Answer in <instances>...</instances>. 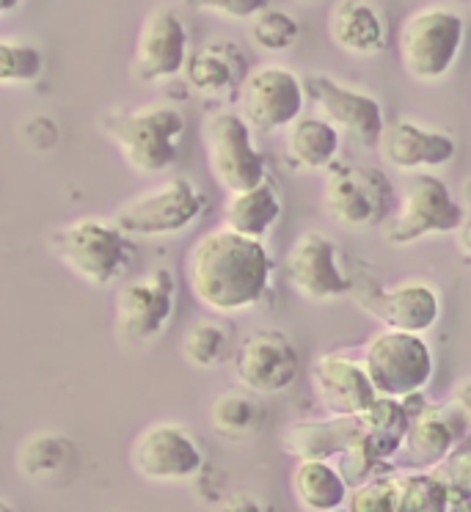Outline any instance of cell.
Wrapping results in <instances>:
<instances>
[{
  "instance_id": "4316f807",
  "label": "cell",
  "mask_w": 471,
  "mask_h": 512,
  "mask_svg": "<svg viewBox=\"0 0 471 512\" xmlns=\"http://www.w3.org/2000/svg\"><path fill=\"white\" fill-rule=\"evenodd\" d=\"M361 441L367 446L372 460L383 468H392L397 449L403 444L405 427H408V413L403 402L392 397H375L367 411L359 413Z\"/></svg>"
},
{
  "instance_id": "f35d334b",
  "label": "cell",
  "mask_w": 471,
  "mask_h": 512,
  "mask_svg": "<svg viewBox=\"0 0 471 512\" xmlns=\"http://www.w3.org/2000/svg\"><path fill=\"white\" fill-rule=\"evenodd\" d=\"M298 3H320V0H298Z\"/></svg>"
},
{
  "instance_id": "9a60e30c",
  "label": "cell",
  "mask_w": 471,
  "mask_h": 512,
  "mask_svg": "<svg viewBox=\"0 0 471 512\" xmlns=\"http://www.w3.org/2000/svg\"><path fill=\"white\" fill-rule=\"evenodd\" d=\"M301 83L306 102L314 105V116H320L323 122L331 124L342 138L348 135L356 144L375 149L383 124H386L383 105L378 97L353 89V86H345V83L328 78V75H317V72L303 75Z\"/></svg>"
},
{
  "instance_id": "83f0119b",
  "label": "cell",
  "mask_w": 471,
  "mask_h": 512,
  "mask_svg": "<svg viewBox=\"0 0 471 512\" xmlns=\"http://www.w3.org/2000/svg\"><path fill=\"white\" fill-rule=\"evenodd\" d=\"M78 449L61 433H39L28 438L17 452V468L28 482L53 485L56 479L67 477L75 466Z\"/></svg>"
},
{
  "instance_id": "30bf717a",
  "label": "cell",
  "mask_w": 471,
  "mask_h": 512,
  "mask_svg": "<svg viewBox=\"0 0 471 512\" xmlns=\"http://www.w3.org/2000/svg\"><path fill=\"white\" fill-rule=\"evenodd\" d=\"M392 179L372 166H334L323 182V210L339 229L361 232L381 226L394 210Z\"/></svg>"
},
{
  "instance_id": "44dd1931",
  "label": "cell",
  "mask_w": 471,
  "mask_h": 512,
  "mask_svg": "<svg viewBox=\"0 0 471 512\" xmlns=\"http://www.w3.org/2000/svg\"><path fill=\"white\" fill-rule=\"evenodd\" d=\"M248 56L232 39H213L185 61V83L202 97H232L248 75Z\"/></svg>"
},
{
  "instance_id": "277c9868",
  "label": "cell",
  "mask_w": 471,
  "mask_h": 512,
  "mask_svg": "<svg viewBox=\"0 0 471 512\" xmlns=\"http://www.w3.org/2000/svg\"><path fill=\"white\" fill-rule=\"evenodd\" d=\"M466 226V210L436 174H408L403 193L394 199L392 215L381 223V237L394 248L414 245L425 237L458 232Z\"/></svg>"
},
{
  "instance_id": "f1b7e54d",
  "label": "cell",
  "mask_w": 471,
  "mask_h": 512,
  "mask_svg": "<svg viewBox=\"0 0 471 512\" xmlns=\"http://www.w3.org/2000/svg\"><path fill=\"white\" fill-rule=\"evenodd\" d=\"M265 422V411L248 391H224L210 405V424L218 438L229 444H246L257 438Z\"/></svg>"
},
{
  "instance_id": "74e56055",
  "label": "cell",
  "mask_w": 471,
  "mask_h": 512,
  "mask_svg": "<svg viewBox=\"0 0 471 512\" xmlns=\"http://www.w3.org/2000/svg\"><path fill=\"white\" fill-rule=\"evenodd\" d=\"M0 512H17V510H14V504H9L6 499H0Z\"/></svg>"
},
{
  "instance_id": "ac0fdd59",
  "label": "cell",
  "mask_w": 471,
  "mask_h": 512,
  "mask_svg": "<svg viewBox=\"0 0 471 512\" xmlns=\"http://www.w3.org/2000/svg\"><path fill=\"white\" fill-rule=\"evenodd\" d=\"M359 306H364V312L372 314L383 328L403 334L425 336L441 320V295L430 281L422 279L400 281L394 287L372 284L359 295Z\"/></svg>"
},
{
  "instance_id": "4dcf8cb0",
  "label": "cell",
  "mask_w": 471,
  "mask_h": 512,
  "mask_svg": "<svg viewBox=\"0 0 471 512\" xmlns=\"http://www.w3.org/2000/svg\"><path fill=\"white\" fill-rule=\"evenodd\" d=\"M394 512H449V490L433 471H397Z\"/></svg>"
},
{
  "instance_id": "d4e9b609",
  "label": "cell",
  "mask_w": 471,
  "mask_h": 512,
  "mask_svg": "<svg viewBox=\"0 0 471 512\" xmlns=\"http://www.w3.org/2000/svg\"><path fill=\"white\" fill-rule=\"evenodd\" d=\"M281 218V196L273 179L237 193H226L224 226L229 232L243 234L251 240H265Z\"/></svg>"
},
{
  "instance_id": "5bb4252c",
  "label": "cell",
  "mask_w": 471,
  "mask_h": 512,
  "mask_svg": "<svg viewBox=\"0 0 471 512\" xmlns=\"http://www.w3.org/2000/svg\"><path fill=\"white\" fill-rule=\"evenodd\" d=\"M237 383L254 397L284 394L301 372V353L281 328H259L240 339L232 353Z\"/></svg>"
},
{
  "instance_id": "1f68e13d",
  "label": "cell",
  "mask_w": 471,
  "mask_h": 512,
  "mask_svg": "<svg viewBox=\"0 0 471 512\" xmlns=\"http://www.w3.org/2000/svg\"><path fill=\"white\" fill-rule=\"evenodd\" d=\"M248 36L262 53H287L301 39V23L292 14L265 6L248 20Z\"/></svg>"
},
{
  "instance_id": "836d02e7",
  "label": "cell",
  "mask_w": 471,
  "mask_h": 512,
  "mask_svg": "<svg viewBox=\"0 0 471 512\" xmlns=\"http://www.w3.org/2000/svg\"><path fill=\"white\" fill-rule=\"evenodd\" d=\"M397 501V471H381L348 490L345 512H394Z\"/></svg>"
},
{
  "instance_id": "60d3db41",
  "label": "cell",
  "mask_w": 471,
  "mask_h": 512,
  "mask_svg": "<svg viewBox=\"0 0 471 512\" xmlns=\"http://www.w3.org/2000/svg\"><path fill=\"white\" fill-rule=\"evenodd\" d=\"M331 512H345V507H342V510H331Z\"/></svg>"
},
{
  "instance_id": "52a82bcc",
  "label": "cell",
  "mask_w": 471,
  "mask_h": 512,
  "mask_svg": "<svg viewBox=\"0 0 471 512\" xmlns=\"http://www.w3.org/2000/svg\"><path fill=\"white\" fill-rule=\"evenodd\" d=\"M463 34V17L447 6H422L408 14L397 34V56L405 75L416 83L447 78L460 56Z\"/></svg>"
},
{
  "instance_id": "7402d4cb",
  "label": "cell",
  "mask_w": 471,
  "mask_h": 512,
  "mask_svg": "<svg viewBox=\"0 0 471 512\" xmlns=\"http://www.w3.org/2000/svg\"><path fill=\"white\" fill-rule=\"evenodd\" d=\"M328 36L334 47L356 58L381 56L389 47V25L372 0H337L328 12Z\"/></svg>"
},
{
  "instance_id": "e0dca14e",
  "label": "cell",
  "mask_w": 471,
  "mask_h": 512,
  "mask_svg": "<svg viewBox=\"0 0 471 512\" xmlns=\"http://www.w3.org/2000/svg\"><path fill=\"white\" fill-rule=\"evenodd\" d=\"M188 61V25L171 6H157L138 28L133 50V78L157 83L182 75Z\"/></svg>"
},
{
  "instance_id": "cb8c5ba5",
  "label": "cell",
  "mask_w": 471,
  "mask_h": 512,
  "mask_svg": "<svg viewBox=\"0 0 471 512\" xmlns=\"http://www.w3.org/2000/svg\"><path fill=\"white\" fill-rule=\"evenodd\" d=\"M342 152V135L320 116H298L284 127V157L298 171H328Z\"/></svg>"
},
{
  "instance_id": "d6986e66",
  "label": "cell",
  "mask_w": 471,
  "mask_h": 512,
  "mask_svg": "<svg viewBox=\"0 0 471 512\" xmlns=\"http://www.w3.org/2000/svg\"><path fill=\"white\" fill-rule=\"evenodd\" d=\"M309 383L326 416H359L378 397L361 367V358L350 350H331L314 358Z\"/></svg>"
},
{
  "instance_id": "8992f818",
  "label": "cell",
  "mask_w": 471,
  "mask_h": 512,
  "mask_svg": "<svg viewBox=\"0 0 471 512\" xmlns=\"http://www.w3.org/2000/svg\"><path fill=\"white\" fill-rule=\"evenodd\" d=\"M469 380H460L447 402H425L408 416L403 444L392 460L394 471H430L463 441H469Z\"/></svg>"
},
{
  "instance_id": "3957f363",
  "label": "cell",
  "mask_w": 471,
  "mask_h": 512,
  "mask_svg": "<svg viewBox=\"0 0 471 512\" xmlns=\"http://www.w3.org/2000/svg\"><path fill=\"white\" fill-rule=\"evenodd\" d=\"M47 248L58 262L94 290L113 287L133 265V240L105 218H78L50 232Z\"/></svg>"
},
{
  "instance_id": "5b68a950",
  "label": "cell",
  "mask_w": 471,
  "mask_h": 512,
  "mask_svg": "<svg viewBox=\"0 0 471 512\" xmlns=\"http://www.w3.org/2000/svg\"><path fill=\"white\" fill-rule=\"evenodd\" d=\"M207 199L188 177H171L119 204L111 221L130 240L180 237L202 221Z\"/></svg>"
},
{
  "instance_id": "6da1fadb",
  "label": "cell",
  "mask_w": 471,
  "mask_h": 512,
  "mask_svg": "<svg viewBox=\"0 0 471 512\" xmlns=\"http://www.w3.org/2000/svg\"><path fill=\"white\" fill-rule=\"evenodd\" d=\"M276 262L265 240L218 226L193 243L185 279L193 301L221 317H235L262 306L273 284Z\"/></svg>"
},
{
  "instance_id": "603a6c76",
  "label": "cell",
  "mask_w": 471,
  "mask_h": 512,
  "mask_svg": "<svg viewBox=\"0 0 471 512\" xmlns=\"http://www.w3.org/2000/svg\"><path fill=\"white\" fill-rule=\"evenodd\" d=\"M361 433L359 416H323L292 422L281 435V449L295 460H337Z\"/></svg>"
},
{
  "instance_id": "484cf974",
  "label": "cell",
  "mask_w": 471,
  "mask_h": 512,
  "mask_svg": "<svg viewBox=\"0 0 471 512\" xmlns=\"http://www.w3.org/2000/svg\"><path fill=\"white\" fill-rule=\"evenodd\" d=\"M290 490L306 512H331L345 507L350 488L331 460H295Z\"/></svg>"
},
{
  "instance_id": "d6a6232c",
  "label": "cell",
  "mask_w": 471,
  "mask_h": 512,
  "mask_svg": "<svg viewBox=\"0 0 471 512\" xmlns=\"http://www.w3.org/2000/svg\"><path fill=\"white\" fill-rule=\"evenodd\" d=\"M45 61L23 39H0V86H28L42 75Z\"/></svg>"
},
{
  "instance_id": "ba28073f",
  "label": "cell",
  "mask_w": 471,
  "mask_h": 512,
  "mask_svg": "<svg viewBox=\"0 0 471 512\" xmlns=\"http://www.w3.org/2000/svg\"><path fill=\"white\" fill-rule=\"evenodd\" d=\"M361 367L378 397L405 400L427 389L436 372V358L425 336L381 328L359 350Z\"/></svg>"
},
{
  "instance_id": "7a4b0ae2",
  "label": "cell",
  "mask_w": 471,
  "mask_h": 512,
  "mask_svg": "<svg viewBox=\"0 0 471 512\" xmlns=\"http://www.w3.org/2000/svg\"><path fill=\"white\" fill-rule=\"evenodd\" d=\"M100 130L141 177H160L180 160L185 113L169 102L141 108H116L100 116Z\"/></svg>"
},
{
  "instance_id": "ab89813d",
  "label": "cell",
  "mask_w": 471,
  "mask_h": 512,
  "mask_svg": "<svg viewBox=\"0 0 471 512\" xmlns=\"http://www.w3.org/2000/svg\"><path fill=\"white\" fill-rule=\"evenodd\" d=\"M0 14H3V0H0Z\"/></svg>"
},
{
  "instance_id": "7c38bea8",
  "label": "cell",
  "mask_w": 471,
  "mask_h": 512,
  "mask_svg": "<svg viewBox=\"0 0 471 512\" xmlns=\"http://www.w3.org/2000/svg\"><path fill=\"white\" fill-rule=\"evenodd\" d=\"M237 116L251 127V133H279L303 113L301 75L281 64H262L248 69L237 89Z\"/></svg>"
},
{
  "instance_id": "e575fe53",
  "label": "cell",
  "mask_w": 471,
  "mask_h": 512,
  "mask_svg": "<svg viewBox=\"0 0 471 512\" xmlns=\"http://www.w3.org/2000/svg\"><path fill=\"white\" fill-rule=\"evenodd\" d=\"M188 9L199 14H215L232 23H248L257 12L268 6V0H185Z\"/></svg>"
},
{
  "instance_id": "4fadbf2b",
  "label": "cell",
  "mask_w": 471,
  "mask_h": 512,
  "mask_svg": "<svg viewBox=\"0 0 471 512\" xmlns=\"http://www.w3.org/2000/svg\"><path fill=\"white\" fill-rule=\"evenodd\" d=\"M130 468L157 485L191 482L204 468V452L185 424L155 422L133 438Z\"/></svg>"
},
{
  "instance_id": "8fae6325",
  "label": "cell",
  "mask_w": 471,
  "mask_h": 512,
  "mask_svg": "<svg viewBox=\"0 0 471 512\" xmlns=\"http://www.w3.org/2000/svg\"><path fill=\"white\" fill-rule=\"evenodd\" d=\"M204 155L215 185L226 193L248 190L268 179V163L259 152L254 133L237 111L221 108L204 119Z\"/></svg>"
},
{
  "instance_id": "ffe728a7",
  "label": "cell",
  "mask_w": 471,
  "mask_h": 512,
  "mask_svg": "<svg viewBox=\"0 0 471 512\" xmlns=\"http://www.w3.org/2000/svg\"><path fill=\"white\" fill-rule=\"evenodd\" d=\"M375 149L381 152L383 163L403 174H425L441 166H449L458 155V141L438 127H422L411 119L383 124L381 138Z\"/></svg>"
},
{
  "instance_id": "f546056e",
  "label": "cell",
  "mask_w": 471,
  "mask_h": 512,
  "mask_svg": "<svg viewBox=\"0 0 471 512\" xmlns=\"http://www.w3.org/2000/svg\"><path fill=\"white\" fill-rule=\"evenodd\" d=\"M185 364L193 369H218L235 353L232 328L215 317H204L185 331L180 347Z\"/></svg>"
},
{
  "instance_id": "9c48e42d",
  "label": "cell",
  "mask_w": 471,
  "mask_h": 512,
  "mask_svg": "<svg viewBox=\"0 0 471 512\" xmlns=\"http://www.w3.org/2000/svg\"><path fill=\"white\" fill-rule=\"evenodd\" d=\"M177 312V276L152 268L119 284L113 298V334L127 347H146L169 328Z\"/></svg>"
},
{
  "instance_id": "d590c367",
  "label": "cell",
  "mask_w": 471,
  "mask_h": 512,
  "mask_svg": "<svg viewBox=\"0 0 471 512\" xmlns=\"http://www.w3.org/2000/svg\"><path fill=\"white\" fill-rule=\"evenodd\" d=\"M218 512H265V507L251 493H235V496H226V501L221 504Z\"/></svg>"
},
{
  "instance_id": "8d00e7d4",
  "label": "cell",
  "mask_w": 471,
  "mask_h": 512,
  "mask_svg": "<svg viewBox=\"0 0 471 512\" xmlns=\"http://www.w3.org/2000/svg\"><path fill=\"white\" fill-rule=\"evenodd\" d=\"M20 3H23V0H3V12H12Z\"/></svg>"
},
{
  "instance_id": "2e32d148",
  "label": "cell",
  "mask_w": 471,
  "mask_h": 512,
  "mask_svg": "<svg viewBox=\"0 0 471 512\" xmlns=\"http://www.w3.org/2000/svg\"><path fill=\"white\" fill-rule=\"evenodd\" d=\"M284 279L295 295L312 303H331L353 292V279L342 265V248L328 234L303 232L284 256Z\"/></svg>"
}]
</instances>
